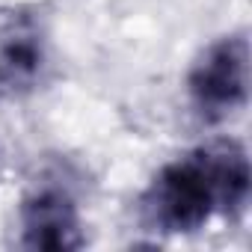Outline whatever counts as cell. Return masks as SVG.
<instances>
[{"mask_svg": "<svg viewBox=\"0 0 252 252\" xmlns=\"http://www.w3.org/2000/svg\"><path fill=\"white\" fill-rule=\"evenodd\" d=\"M249 155L237 140L205 143L166 163L140 199L143 222L160 234H193L249 202Z\"/></svg>", "mask_w": 252, "mask_h": 252, "instance_id": "6da1fadb", "label": "cell"}, {"mask_svg": "<svg viewBox=\"0 0 252 252\" xmlns=\"http://www.w3.org/2000/svg\"><path fill=\"white\" fill-rule=\"evenodd\" d=\"M187 95L199 119L222 122L249 98V42L246 36H222L211 42L187 74Z\"/></svg>", "mask_w": 252, "mask_h": 252, "instance_id": "7a4b0ae2", "label": "cell"}, {"mask_svg": "<svg viewBox=\"0 0 252 252\" xmlns=\"http://www.w3.org/2000/svg\"><path fill=\"white\" fill-rule=\"evenodd\" d=\"M21 246L33 252H68L86 243L74 196L60 184H36L18 214Z\"/></svg>", "mask_w": 252, "mask_h": 252, "instance_id": "3957f363", "label": "cell"}, {"mask_svg": "<svg viewBox=\"0 0 252 252\" xmlns=\"http://www.w3.org/2000/svg\"><path fill=\"white\" fill-rule=\"evenodd\" d=\"M51 65L48 36L30 15H18L0 27V95L21 98L33 92Z\"/></svg>", "mask_w": 252, "mask_h": 252, "instance_id": "277c9868", "label": "cell"}]
</instances>
